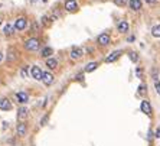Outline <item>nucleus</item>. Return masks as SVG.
Here are the masks:
<instances>
[{
	"label": "nucleus",
	"instance_id": "nucleus-1",
	"mask_svg": "<svg viewBox=\"0 0 160 146\" xmlns=\"http://www.w3.org/2000/svg\"><path fill=\"white\" fill-rule=\"evenodd\" d=\"M40 46V41L38 38H29L25 41V48L28 51H38Z\"/></svg>",
	"mask_w": 160,
	"mask_h": 146
},
{
	"label": "nucleus",
	"instance_id": "nucleus-2",
	"mask_svg": "<svg viewBox=\"0 0 160 146\" xmlns=\"http://www.w3.org/2000/svg\"><path fill=\"white\" fill-rule=\"evenodd\" d=\"M26 26H28V20H26V17L20 16V17L16 19V22H15V29H16V31H23Z\"/></svg>",
	"mask_w": 160,
	"mask_h": 146
},
{
	"label": "nucleus",
	"instance_id": "nucleus-3",
	"mask_svg": "<svg viewBox=\"0 0 160 146\" xmlns=\"http://www.w3.org/2000/svg\"><path fill=\"white\" fill-rule=\"evenodd\" d=\"M77 9H78L77 0H66V2H65V10L66 12L74 13V12H77Z\"/></svg>",
	"mask_w": 160,
	"mask_h": 146
},
{
	"label": "nucleus",
	"instance_id": "nucleus-4",
	"mask_svg": "<svg viewBox=\"0 0 160 146\" xmlns=\"http://www.w3.org/2000/svg\"><path fill=\"white\" fill-rule=\"evenodd\" d=\"M42 74H43V71L38 67V65H33L32 69H30V75L35 78V80H42Z\"/></svg>",
	"mask_w": 160,
	"mask_h": 146
},
{
	"label": "nucleus",
	"instance_id": "nucleus-5",
	"mask_svg": "<svg viewBox=\"0 0 160 146\" xmlns=\"http://www.w3.org/2000/svg\"><path fill=\"white\" fill-rule=\"evenodd\" d=\"M82 55H84V51L81 49V48H74V49L69 52V58L71 59H79V58H82Z\"/></svg>",
	"mask_w": 160,
	"mask_h": 146
},
{
	"label": "nucleus",
	"instance_id": "nucleus-6",
	"mask_svg": "<svg viewBox=\"0 0 160 146\" xmlns=\"http://www.w3.org/2000/svg\"><path fill=\"white\" fill-rule=\"evenodd\" d=\"M42 81H43V84L51 85V84L54 83V75L51 74V72H48V71H43V74H42Z\"/></svg>",
	"mask_w": 160,
	"mask_h": 146
},
{
	"label": "nucleus",
	"instance_id": "nucleus-7",
	"mask_svg": "<svg viewBox=\"0 0 160 146\" xmlns=\"http://www.w3.org/2000/svg\"><path fill=\"white\" fill-rule=\"evenodd\" d=\"M97 42L101 45V46H107L110 43V35L108 33H101L98 38H97Z\"/></svg>",
	"mask_w": 160,
	"mask_h": 146
},
{
	"label": "nucleus",
	"instance_id": "nucleus-8",
	"mask_svg": "<svg viewBox=\"0 0 160 146\" xmlns=\"http://www.w3.org/2000/svg\"><path fill=\"white\" fill-rule=\"evenodd\" d=\"M128 6L131 10L137 12V10H140L141 9V0H128Z\"/></svg>",
	"mask_w": 160,
	"mask_h": 146
},
{
	"label": "nucleus",
	"instance_id": "nucleus-9",
	"mask_svg": "<svg viewBox=\"0 0 160 146\" xmlns=\"http://www.w3.org/2000/svg\"><path fill=\"white\" fill-rule=\"evenodd\" d=\"M140 109H141V111L144 113V114H151V106H150V103L147 101V100H143L141 101V104H140Z\"/></svg>",
	"mask_w": 160,
	"mask_h": 146
},
{
	"label": "nucleus",
	"instance_id": "nucleus-10",
	"mask_svg": "<svg viewBox=\"0 0 160 146\" xmlns=\"http://www.w3.org/2000/svg\"><path fill=\"white\" fill-rule=\"evenodd\" d=\"M10 109H12V103H10L7 99H0V110L7 111V110H10Z\"/></svg>",
	"mask_w": 160,
	"mask_h": 146
},
{
	"label": "nucleus",
	"instance_id": "nucleus-11",
	"mask_svg": "<svg viewBox=\"0 0 160 146\" xmlns=\"http://www.w3.org/2000/svg\"><path fill=\"white\" fill-rule=\"evenodd\" d=\"M26 117H28V109L26 107H20L17 110V119L20 121H23V120H26Z\"/></svg>",
	"mask_w": 160,
	"mask_h": 146
},
{
	"label": "nucleus",
	"instance_id": "nucleus-12",
	"mask_svg": "<svg viewBox=\"0 0 160 146\" xmlns=\"http://www.w3.org/2000/svg\"><path fill=\"white\" fill-rule=\"evenodd\" d=\"M117 29H118V32H121V33H126V32H128V22H126V20H121V22H118Z\"/></svg>",
	"mask_w": 160,
	"mask_h": 146
},
{
	"label": "nucleus",
	"instance_id": "nucleus-13",
	"mask_svg": "<svg viewBox=\"0 0 160 146\" xmlns=\"http://www.w3.org/2000/svg\"><path fill=\"white\" fill-rule=\"evenodd\" d=\"M120 55H121V51H114V52H111V54L105 58V62H114Z\"/></svg>",
	"mask_w": 160,
	"mask_h": 146
},
{
	"label": "nucleus",
	"instance_id": "nucleus-14",
	"mask_svg": "<svg viewBox=\"0 0 160 146\" xmlns=\"http://www.w3.org/2000/svg\"><path fill=\"white\" fill-rule=\"evenodd\" d=\"M52 54H54V49L51 46H45V48H42V51H40V55L43 58H49Z\"/></svg>",
	"mask_w": 160,
	"mask_h": 146
},
{
	"label": "nucleus",
	"instance_id": "nucleus-15",
	"mask_svg": "<svg viewBox=\"0 0 160 146\" xmlns=\"http://www.w3.org/2000/svg\"><path fill=\"white\" fill-rule=\"evenodd\" d=\"M16 29H15V26H12L10 23H6V25L3 26V33L6 35V36H10V35H13V32H15Z\"/></svg>",
	"mask_w": 160,
	"mask_h": 146
},
{
	"label": "nucleus",
	"instance_id": "nucleus-16",
	"mask_svg": "<svg viewBox=\"0 0 160 146\" xmlns=\"http://www.w3.org/2000/svg\"><path fill=\"white\" fill-rule=\"evenodd\" d=\"M16 99H17V101H19V103H26V101L29 100V97H28V94H26V93L19 91V93L16 94Z\"/></svg>",
	"mask_w": 160,
	"mask_h": 146
},
{
	"label": "nucleus",
	"instance_id": "nucleus-17",
	"mask_svg": "<svg viewBox=\"0 0 160 146\" xmlns=\"http://www.w3.org/2000/svg\"><path fill=\"white\" fill-rule=\"evenodd\" d=\"M16 132L19 136H25L26 135V125L25 123H19L17 127H16Z\"/></svg>",
	"mask_w": 160,
	"mask_h": 146
},
{
	"label": "nucleus",
	"instance_id": "nucleus-18",
	"mask_svg": "<svg viewBox=\"0 0 160 146\" xmlns=\"http://www.w3.org/2000/svg\"><path fill=\"white\" fill-rule=\"evenodd\" d=\"M46 67L51 68V69H52V68L55 69V68L58 67V61H56L55 58H48V59H46Z\"/></svg>",
	"mask_w": 160,
	"mask_h": 146
},
{
	"label": "nucleus",
	"instance_id": "nucleus-19",
	"mask_svg": "<svg viewBox=\"0 0 160 146\" xmlns=\"http://www.w3.org/2000/svg\"><path fill=\"white\" fill-rule=\"evenodd\" d=\"M97 67H98V62H89L85 67V72H93L94 69H97Z\"/></svg>",
	"mask_w": 160,
	"mask_h": 146
},
{
	"label": "nucleus",
	"instance_id": "nucleus-20",
	"mask_svg": "<svg viewBox=\"0 0 160 146\" xmlns=\"http://www.w3.org/2000/svg\"><path fill=\"white\" fill-rule=\"evenodd\" d=\"M151 35L154 38H160V25H154L151 28Z\"/></svg>",
	"mask_w": 160,
	"mask_h": 146
},
{
	"label": "nucleus",
	"instance_id": "nucleus-21",
	"mask_svg": "<svg viewBox=\"0 0 160 146\" xmlns=\"http://www.w3.org/2000/svg\"><path fill=\"white\" fill-rule=\"evenodd\" d=\"M16 52H15V49H9V55H7V61H15L16 59Z\"/></svg>",
	"mask_w": 160,
	"mask_h": 146
},
{
	"label": "nucleus",
	"instance_id": "nucleus-22",
	"mask_svg": "<svg viewBox=\"0 0 160 146\" xmlns=\"http://www.w3.org/2000/svg\"><path fill=\"white\" fill-rule=\"evenodd\" d=\"M127 2H128V0H114V3H116L117 6H120V7L126 6V5H127Z\"/></svg>",
	"mask_w": 160,
	"mask_h": 146
},
{
	"label": "nucleus",
	"instance_id": "nucleus-23",
	"mask_svg": "<svg viewBox=\"0 0 160 146\" xmlns=\"http://www.w3.org/2000/svg\"><path fill=\"white\" fill-rule=\"evenodd\" d=\"M128 55H130V59H131L133 62H137V59H139V57H137V54H136V52H130Z\"/></svg>",
	"mask_w": 160,
	"mask_h": 146
},
{
	"label": "nucleus",
	"instance_id": "nucleus-24",
	"mask_svg": "<svg viewBox=\"0 0 160 146\" xmlns=\"http://www.w3.org/2000/svg\"><path fill=\"white\" fill-rule=\"evenodd\" d=\"M139 94H141V95H144V94H146V85H143V84H141V85L139 87Z\"/></svg>",
	"mask_w": 160,
	"mask_h": 146
},
{
	"label": "nucleus",
	"instance_id": "nucleus-25",
	"mask_svg": "<svg viewBox=\"0 0 160 146\" xmlns=\"http://www.w3.org/2000/svg\"><path fill=\"white\" fill-rule=\"evenodd\" d=\"M48 19H49L48 16H42V23H43V25H45V26H48V25H49V22H48Z\"/></svg>",
	"mask_w": 160,
	"mask_h": 146
},
{
	"label": "nucleus",
	"instance_id": "nucleus-26",
	"mask_svg": "<svg viewBox=\"0 0 160 146\" xmlns=\"http://www.w3.org/2000/svg\"><path fill=\"white\" fill-rule=\"evenodd\" d=\"M46 121H48V114H45L40 120V125H46Z\"/></svg>",
	"mask_w": 160,
	"mask_h": 146
},
{
	"label": "nucleus",
	"instance_id": "nucleus-27",
	"mask_svg": "<svg viewBox=\"0 0 160 146\" xmlns=\"http://www.w3.org/2000/svg\"><path fill=\"white\" fill-rule=\"evenodd\" d=\"M154 88H156L157 94H160V81H156V84H154Z\"/></svg>",
	"mask_w": 160,
	"mask_h": 146
},
{
	"label": "nucleus",
	"instance_id": "nucleus-28",
	"mask_svg": "<svg viewBox=\"0 0 160 146\" xmlns=\"http://www.w3.org/2000/svg\"><path fill=\"white\" fill-rule=\"evenodd\" d=\"M32 29H33V32H38V31H39L38 23H32Z\"/></svg>",
	"mask_w": 160,
	"mask_h": 146
},
{
	"label": "nucleus",
	"instance_id": "nucleus-29",
	"mask_svg": "<svg viewBox=\"0 0 160 146\" xmlns=\"http://www.w3.org/2000/svg\"><path fill=\"white\" fill-rule=\"evenodd\" d=\"M157 75H159V71L154 68V69H153V78H154V80H157Z\"/></svg>",
	"mask_w": 160,
	"mask_h": 146
},
{
	"label": "nucleus",
	"instance_id": "nucleus-30",
	"mask_svg": "<svg viewBox=\"0 0 160 146\" xmlns=\"http://www.w3.org/2000/svg\"><path fill=\"white\" fill-rule=\"evenodd\" d=\"M156 2H157V0H146V3H149V5H153Z\"/></svg>",
	"mask_w": 160,
	"mask_h": 146
},
{
	"label": "nucleus",
	"instance_id": "nucleus-31",
	"mask_svg": "<svg viewBox=\"0 0 160 146\" xmlns=\"http://www.w3.org/2000/svg\"><path fill=\"white\" fill-rule=\"evenodd\" d=\"M136 72H137V75H139V77H141V69H140V68H137Z\"/></svg>",
	"mask_w": 160,
	"mask_h": 146
},
{
	"label": "nucleus",
	"instance_id": "nucleus-32",
	"mask_svg": "<svg viewBox=\"0 0 160 146\" xmlns=\"http://www.w3.org/2000/svg\"><path fill=\"white\" fill-rule=\"evenodd\" d=\"M156 137H160V129H157V132H156Z\"/></svg>",
	"mask_w": 160,
	"mask_h": 146
},
{
	"label": "nucleus",
	"instance_id": "nucleus-33",
	"mask_svg": "<svg viewBox=\"0 0 160 146\" xmlns=\"http://www.w3.org/2000/svg\"><path fill=\"white\" fill-rule=\"evenodd\" d=\"M2 61H3V54L0 52V62H2Z\"/></svg>",
	"mask_w": 160,
	"mask_h": 146
}]
</instances>
